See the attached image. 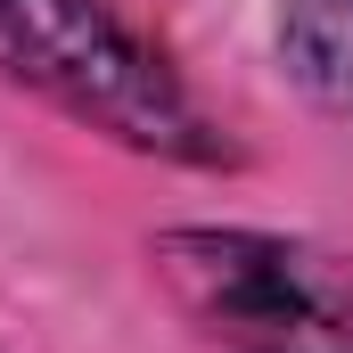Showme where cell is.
<instances>
[{"label":"cell","mask_w":353,"mask_h":353,"mask_svg":"<svg viewBox=\"0 0 353 353\" xmlns=\"http://www.w3.org/2000/svg\"><path fill=\"white\" fill-rule=\"evenodd\" d=\"M173 304L230 353H353V263L271 230H165Z\"/></svg>","instance_id":"obj_2"},{"label":"cell","mask_w":353,"mask_h":353,"mask_svg":"<svg viewBox=\"0 0 353 353\" xmlns=\"http://www.w3.org/2000/svg\"><path fill=\"white\" fill-rule=\"evenodd\" d=\"M0 74L132 148H157L181 165L222 157L205 107L107 0H0Z\"/></svg>","instance_id":"obj_1"},{"label":"cell","mask_w":353,"mask_h":353,"mask_svg":"<svg viewBox=\"0 0 353 353\" xmlns=\"http://www.w3.org/2000/svg\"><path fill=\"white\" fill-rule=\"evenodd\" d=\"M279 58L321 107L353 115V0H279Z\"/></svg>","instance_id":"obj_3"}]
</instances>
